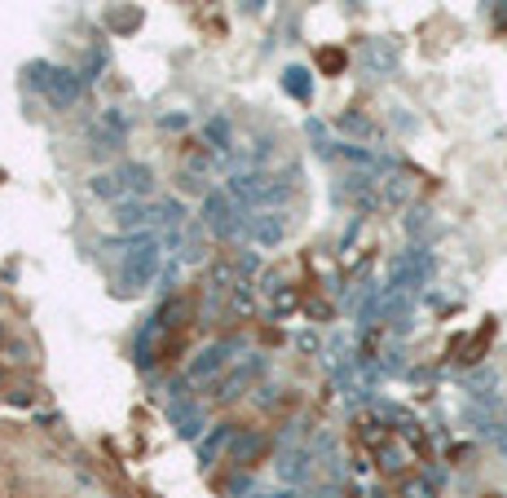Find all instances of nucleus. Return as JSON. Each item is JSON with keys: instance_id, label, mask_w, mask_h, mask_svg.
Returning <instances> with one entry per match:
<instances>
[{"instance_id": "nucleus-9", "label": "nucleus", "mask_w": 507, "mask_h": 498, "mask_svg": "<svg viewBox=\"0 0 507 498\" xmlns=\"http://www.w3.org/2000/svg\"><path fill=\"white\" fill-rule=\"evenodd\" d=\"M260 366H265L260 357H248V362H243V371H234V375H225V380L216 384V401H230V398H239V393H243V389L252 384L256 375H260Z\"/></svg>"}, {"instance_id": "nucleus-12", "label": "nucleus", "mask_w": 507, "mask_h": 498, "mask_svg": "<svg viewBox=\"0 0 507 498\" xmlns=\"http://www.w3.org/2000/svg\"><path fill=\"white\" fill-rule=\"evenodd\" d=\"M163 331V322L151 318L142 331H137V340H133V349H137V366H154V336Z\"/></svg>"}, {"instance_id": "nucleus-19", "label": "nucleus", "mask_w": 507, "mask_h": 498, "mask_svg": "<svg viewBox=\"0 0 507 498\" xmlns=\"http://www.w3.org/2000/svg\"><path fill=\"white\" fill-rule=\"evenodd\" d=\"M252 498H287V490H260V494H252Z\"/></svg>"}, {"instance_id": "nucleus-5", "label": "nucleus", "mask_w": 507, "mask_h": 498, "mask_svg": "<svg viewBox=\"0 0 507 498\" xmlns=\"http://www.w3.org/2000/svg\"><path fill=\"white\" fill-rule=\"evenodd\" d=\"M45 93H49L53 106H75V101H80V93H84V75L53 66L49 80H45Z\"/></svg>"}, {"instance_id": "nucleus-14", "label": "nucleus", "mask_w": 507, "mask_h": 498, "mask_svg": "<svg viewBox=\"0 0 507 498\" xmlns=\"http://www.w3.org/2000/svg\"><path fill=\"white\" fill-rule=\"evenodd\" d=\"M225 441H230V428H212V432H207V441L199 446V463H212V459L221 454Z\"/></svg>"}, {"instance_id": "nucleus-11", "label": "nucleus", "mask_w": 507, "mask_h": 498, "mask_svg": "<svg viewBox=\"0 0 507 498\" xmlns=\"http://www.w3.org/2000/svg\"><path fill=\"white\" fill-rule=\"evenodd\" d=\"M89 190H93L98 199H124V195H128V186H124L119 168H110V172H98V177L89 181Z\"/></svg>"}, {"instance_id": "nucleus-17", "label": "nucleus", "mask_w": 507, "mask_h": 498, "mask_svg": "<svg viewBox=\"0 0 507 498\" xmlns=\"http://www.w3.org/2000/svg\"><path fill=\"white\" fill-rule=\"evenodd\" d=\"M186 309H190L186 300H172V304H163V309H159V322H163V331H168V327H181Z\"/></svg>"}, {"instance_id": "nucleus-7", "label": "nucleus", "mask_w": 507, "mask_h": 498, "mask_svg": "<svg viewBox=\"0 0 507 498\" xmlns=\"http://www.w3.org/2000/svg\"><path fill=\"white\" fill-rule=\"evenodd\" d=\"M248 230H252V239L260 248H274V243H283V234H287V216H283V212H260Z\"/></svg>"}, {"instance_id": "nucleus-1", "label": "nucleus", "mask_w": 507, "mask_h": 498, "mask_svg": "<svg viewBox=\"0 0 507 498\" xmlns=\"http://www.w3.org/2000/svg\"><path fill=\"white\" fill-rule=\"evenodd\" d=\"M230 195L243 203H256V207H269V203H283L292 195V186L287 181H278V177H265V172H234L230 177Z\"/></svg>"}, {"instance_id": "nucleus-4", "label": "nucleus", "mask_w": 507, "mask_h": 498, "mask_svg": "<svg viewBox=\"0 0 507 498\" xmlns=\"http://www.w3.org/2000/svg\"><path fill=\"white\" fill-rule=\"evenodd\" d=\"M89 137H93V146H101V150H119L128 142V119H124L119 110H101L98 124L89 128Z\"/></svg>"}, {"instance_id": "nucleus-2", "label": "nucleus", "mask_w": 507, "mask_h": 498, "mask_svg": "<svg viewBox=\"0 0 507 498\" xmlns=\"http://www.w3.org/2000/svg\"><path fill=\"white\" fill-rule=\"evenodd\" d=\"M154 274H159V243H154V234H142V243L128 251V260L119 269V283L128 292H142L154 283Z\"/></svg>"}, {"instance_id": "nucleus-16", "label": "nucleus", "mask_w": 507, "mask_h": 498, "mask_svg": "<svg viewBox=\"0 0 507 498\" xmlns=\"http://www.w3.org/2000/svg\"><path fill=\"white\" fill-rule=\"evenodd\" d=\"M309 71H301V66H292L287 75H283V84H287V93L292 98H301V101H309V80H304Z\"/></svg>"}, {"instance_id": "nucleus-13", "label": "nucleus", "mask_w": 507, "mask_h": 498, "mask_svg": "<svg viewBox=\"0 0 507 498\" xmlns=\"http://www.w3.org/2000/svg\"><path fill=\"white\" fill-rule=\"evenodd\" d=\"M260 450H265V437H260V432H243V437H234V441H230L234 463H252Z\"/></svg>"}, {"instance_id": "nucleus-6", "label": "nucleus", "mask_w": 507, "mask_h": 498, "mask_svg": "<svg viewBox=\"0 0 507 498\" xmlns=\"http://www.w3.org/2000/svg\"><path fill=\"white\" fill-rule=\"evenodd\" d=\"M151 221H163V207H151V203H119L115 207V225L119 230H142V225H151Z\"/></svg>"}, {"instance_id": "nucleus-15", "label": "nucleus", "mask_w": 507, "mask_h": 498, "mask_svg": "<svg viewBox=\"0 0 507 498\" xmlns=\"http://www.w3.org/2000/svg\"><path fill=\"white\" fill-rule=\"evenodd\" d=\"M203 137L212 142V150H230V124L225 119H207L203 124Z\"/></svg>"}, {"instance_id": "nucleus-10", "label": "nucleus", "mask_w": 507, "mask_h": 498, "mask_svg": "<svg viewBox=\"0 0 507 498\" xmlns=\"http://www.w3.org/2000/svg\"><path fill=\"white\" fill-rule=\"evenodd\" d=\"M309 467H313L309 450H292V454L278 459V481H283V485H301L304 476H309Z\"/></svg>"}, {"instance_id": "nucleus-3", "label": "nucleus", "mask_w": 507, "mask_h": 498, "mask_svg": "<svg viewBox=\"0 0 507 498\" xmlns=\"http://www.w3.org/2000/svg\"><path fill=\"white\" fill-rule=\"evenodd\" d=\"M234 349H239L234 340H221V345H207V349H203L199 357L190 362V371H186V380H190V384H203V380H212V375H216V371H221V366L230 362V353H234Z\"/></svg>"}, {"instance_id": "nucleus-18", "label": "nucleus", "mask_w": 507, "mask_h": 498, "mask_svg": "<svg viewBox=\"0 0 507 498\" xmlns=\"http://www.w3.org/2000/svg\"><path fill=\"white\" fill-rule=\"evenodd\" d=\"M318 62H322L327 71H340V62H345V53H340V49H322V57H318Z\"/></svg>"}, {"instance_id": "nucleus-8", "label": "nucleus", "mask_w": 507, "mask_h": 498, "mask_svg": "<svg viewBox=\"0 0 507 498\" xmlns=\"http://www.w3.org/2000/svg\"><path fill=\"white\" fill-rule=\"evenodd\" d=\"M230 199H234L230 190H212V195L203 199V221H207L216 234H230V230H234V225H230Z\"/></svg>"}]
</instances>
